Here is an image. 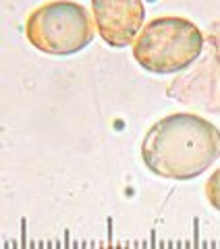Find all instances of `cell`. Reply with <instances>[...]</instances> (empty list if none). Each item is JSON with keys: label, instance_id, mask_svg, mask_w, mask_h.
Instances as JSON below:
<instances>
[{"label": "cell", "instance_id": "4", "mask_svg": "<svg viewBox=\"0 0 220 249\" xmlns=\"http://www.w3.org/2000/svg\"><path fill=\"white\" fill-rule=\"evenodd\" d=\"M93 23L108 46L125 48L137 37L146 9L141 0H92Z\"/></svg>", "mask_w": 220, "mask_h": 249}, {"label": "cell", "instance_id": "5", "mask_svg": "<svg viewBox=\"0 0 220 249\" xmlns=\"http://www.w3.org/2000/svg\"><path fill=\"white\" fill-rule=\"evenodd\" d=\"M206 197L212 204V208H216L220 212V168L208 178V183H206Z\"/></svg>", "mask_w": 220, "mask_h": 249}, {"label": "cell", "instance_id": "1", "mask_svg": "<svg viewBox=\"0 0 220 249\" xmlns=\"http://www.w3.org/2000/svg\"><path fill=\"white\" fill-rule=\"evenodd\" d=\"M141 158L154 175L189 181L220 158V129L191 112L168 114L147 129Z\"/></svg>", "mask_w": 220, "mask_h": 249}, {"label": "cell", "instance_id": "2", "mask_svg": "<svg viewBox=\"0 0 220 249\" xmlns=\"http://www.w3.org/2000/svg\"><path fill=\"white\" fill-rule=\"evenodd\" d=\"M203 50L200 27L183 17H156L139 31L133 58L150 73L170 75L191 67Z\"/></svg>", "mask_w": 220, "mask_h": 249}, {"label": "cell", "instance_id": "3", "mask_svg": "<svg viewBox=\"0 0 220 249\" xmlns=\"http://www.w3.org/2000/svg\"><path fill=\"white\" fill-rule=\"evenodd\" d=\"M85 6L71 0H54L27 17L25 34L29 44L44 54L71 56L92 44L96 29Z\"/></svg>", "mask_w": 220, "mask_h": 249}]
</instances>
